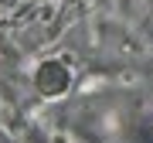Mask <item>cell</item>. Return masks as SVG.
Returning a JSON list of instances; mask_svg holds the SVG:
<instances>
[{"mask_svg":"<svg viewBox=\"0 0 153 143\" xmlns=\"http://www.w3.org/2000/svg\"><path fill=\"white\" fill-rule=\"evenodd\" d=\"M150 140H153V133H150Z\"/></svg>","mask_w":153,"mask_h":143,"instance_id":"7a4b0ae2","label":"cell"},{"mask_svg":"<svg viewBox=\"0 0 153 143\" xmlns=\"http://www.w3.org/2000/svg\"><path fill=\"white\" fill-rule=\"evenodd\" d=\"M34 85H38V92L44 99H65L71 92V85H75V75H71V68L65 61H44L38 68V75H34Z\"/></svg>","mask_w":153,"mask_h":143,"instance_id":"6da1fadb","label":"cell"}]
</instances>
